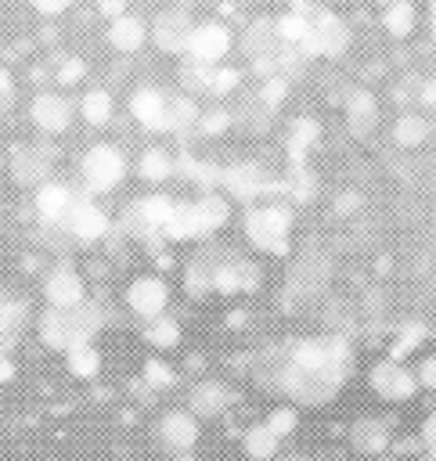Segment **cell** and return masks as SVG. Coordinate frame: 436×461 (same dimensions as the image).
Here are the masks:
<instances>
[{"label": "cell", "instance_id": "obj_7", "mask_svg": "<svg viewBox=\"0 0 436 461\" xmlns=\"http://www.w3.org/2000/svg\"><path fill=\"white\" fill-rule=\"evenodd\" d=\"M187 36H191V14L184 7H166L155 14L151 22V40L159 50L166 54H180L187 47Z\"/></svg>", "mask_w": 436, "mask_h": 461}, {"label": "cell", "instance_id": "obj_23", "mask_svg": "<svg viewBox=\"0 0 436 461\" xmlns=\"http://www.w3.org/2000/svg\"><path fill=\"white\" fill-rule=\"evenodd\" d=\"M382 25L393 32V36H407L414 29V4L411 0H393L386 11H382Z\"/></svg>", "mask_w": 436, "mask_h": 461}, {"label": "cell", "instance_id": "obj_2", "mask_svg": "<svg viewBox=\"0 0 436 461\" xmlns=\"http://www.w3.org/2000/svg\"><path fill=\"white\" fill-rule=\"evenodd\" d=\"M79 173H83V184H86L94 194H104V191H112V187L123 180L126 158H123V151H119L115 144H94V148L83 155Z\"/></svg>", "mask_w": 436, "mask_h": 461}, {"label": "cell", "instance_id": "obj_43", "mask_svg": "<svg viewBox=\"0 0 436 461\" xmlns=\"http://www.w3.org/2000/svg\"><path fill=\"white\" fill-rule=\"evenodd\" d=\"M180 461H191V457H180Z\"/></svg>", "mask_w": 436, "mask_h": 461}, {"label": "cell", "instance_id": "obj_4", "mask_svg": "<svg viewBox=\"0 0 436 461\" xmlns=\"http://www.w3.org/2000/svg\"><path fill=\"white\" fill-rule=\"evenodd\" d=\"M288 223H292V212L288 205H259L249 212L245 220V230L249 238L259 245V249H270V252H281L285 249V238H288Z\"/></svg>", "mask_w": 436, "mask_h": 461}, {"label": "cell", "instance_id": "obj_11", "mask_svg": "<svg viewBox=\"0 0 436 461\" xmlns=\"http://www.w3.org/2000/svg\"><path fill=\"white\" fill-rule=\"evenodd\" d=\"M166 108H169V97L162 90H155V86H141L130 97V115L144 130H166Z\"/></svg>", "mask_w": 436, "mask_h": 461}, {"label": "cell", "instance_id": "obj_13", "mask_svg": "<svg viewBox=\"0 0 436 461\" xmlns=\"http://www.w3.org/2000/svg\"><path fill=\"white\" fill-rule=\"evenodd\" d=\"M126 303H130V310L133 313H141V317H159L162 313V306H166V285L159 281V277H137L130 288H126Z\"/></svg>", "mask_w": 436, "mask_h": 461}, {"label": "cell", "instance_id": "obj_10", "mask_svg": "<svg viewBox=\"0 0 436 461\" xmlns=\"http://www.w3.org/2000/svg\"><path fill=\"white\" fill-rule=\"evenodd\" d=\"M72 198H76V191H72L68 184H61V180H43V184L36 187V212H40V220L50 223V227H61V220H65Z\"/></svg>", "mask_w": 436, "mask_h": 461}, {"label": "cell", "instance_id": "obj_41", "mask_svg": "<svg viewBox=\"0 0 436 461\" xmlns=\"http://www.w3.org/2000/svg\"><path fill=\"white\" fill-rule=\"evenodd\" d=\"M422 432H425V443H429V447L436 450V414H432V418L425 421V429H422Z\"/></svg>", "mask_w": 436, "mask_h": 461}, {"label": "cell", "instance_id": "obj_38", "mask_svg": "<svg viewBox=\"0 0 436 461\" xmlns=\"http://www.w3.org/2000/svg\"><path fill=\"white\" fill-rule=\"evenodd\" d=\"M418 382L429 385V389H436V357H429V360L418 367Z\"/></svg>", "mask_w": 436, "mask_h": 461}, {"label": "cell", "instance_id": "obj_35", "mask_svg": "<svg viewBox=\"0 0 436 461\" xmlns=\"http://www.w3.org/2000/svg\"><path fill=\"white\" fill-rule=\"evenodd\" d=\"M11 101H14V79H11V72L0 65V115L11 112Z\"/></svg>", "mask_w": 436, "mask_h": 461}, {"label": "cell", "instance_id": "obj_33", "mask_svg": "<svg viewBox=\"0 0 436 461\" xmlns=\"http://www.w3.org/2000/svg\"><path fill=\"white\" fill-rule=\"evenodd\" d=\"M238 86V72L234 68H213V79H209V90L213 94H227Z\"/></svg>", "mask_w": 436, "mask_h": 461}, {"label": "cell", "instance_id": "obj_34", "mask_svg": "<svg viewBox=\"0 0 436 461\" xmlns=\"http://www.w3.org/2000/svg\"><path fill=\"white\" fill-rule=\"evenodd\" d=\"M227 122H231V115H227V112H220V108H213V112L198 115L202 133H223V126H227Z\"/></svg>", "mask_w": 436, "mask_h": 461}, {"label": "cell", "instance_id": "obj_15", "mask_svg": "<svg viewBox=\"0 0 436 461\" xmlns=\"http://www.w3.org/2000/svg\"><path fill=\"white\" fill-rule=\"evenodd\" d=\"M25 321H29L25 303H14V299L0 303V353L18 342V335L25 331Z\"/></svg>", "mask_w": 436, "mask_h": 461}, {"label": "cell", "instance_id": "obj_42", "mask_svg": "<svg viewBox=\"0 0 436 461\" xmlns=\"http://www.w3.org/2000/svg\"><path fill=\"white\" fill-rule=\"evenodd\" d=\"M429 11H432V29H436V0L429 4Z\"/></svg>", "mask_w": 436, "mask_h": 461}, {"label": "cell", "instance_id": "obj_3", "mask_svg": "<svg viewBox=\"0 0 436 461\" xmlns=\"http://www.w3.org/2000/svg\"><path fill=\"white\" fill-rule=\"evenodd\" d=\"M306 54H321V58H339L350 47V29L339 14L332 11H310V29L306 40L299 43Z\"/></svg>", "mask_w": 436, "mask_h": 461}, {"label": "cell", "instance_id": "obj_16", "mask_svg": "<svg viewBox=\"0 0 436 461\" xmlns=\"http://www.w3.org/2000/svg\"><path fill=\"white\" fill-rule=\"evenodd\" d=\"M346 112H350V130L360 133V137H364V133L375 126V119H378V104H375V97H371L368 90H353Z\"/></svg>", "mask_w": 436, "mask_h": 461}, {"label": "cell", "instance_id": "obj_1", "mask_svg": "<svg viewBox=\"0 0 436 461\" xmlns=\"http://www.w3.org/2000/svg\"><path fill=\"white\" fill-rule=\"evenodd\" d=\"M101 328L97 306H90L86 299L72 303V306H50L40 317V339L50 349H72L79 342H90V335Z\"/></svg>", "mask_w": 436, "mask_h": 461}, {"label": "cell", "instance_id": "obj_20", "mask_svg": "<svg viewBox=\"0 0 436 461\" xmlns=\"http://www.w3.org/2000/svg\"><path fill=\"white\" fill-rule=\"evenodd\" d=\"M162 436H166V443H173L177 450H187L191 443H195V421H191V414H180V411H173V414H166L162 418Z\"/></svg>", "mask_w": 436, "mask_h": 461}, {"label": "cell", "instance_id": "obj_25", "mask_svg": "<svg viewBox=\"0 0 436 461\" xmlns=\"http://www.w3.org/2000/svg\"><path fill=\"white\" fill-rule=\"evenodd\" d=\"M274 29H277V40L281 43H303L306 40V29H310V11H288Z\"/></svg>", "mask_w": 436, "mask_h": 461}, {"label": "cell", "instance_id": "obj_24", "mask_svg": "<svg viewBox=\"0 0 436 461\" xmlns=\"http://www.w3.org/2000/svg\"><path fill=\"white\" fill-rule=\"evenodd\" d=\"M195 212H198L202 234H205V230H216V227H223V220H227V202H223L220 194H205L202 202H195Z\"/></svg>", "mask_w": 436, "mask_h": 461}, {"label": "cell", "instance_id": "obj_6", "mask_svg": "<svg viewBox=\"0 0 436 461\" xmlns=\"http://www.w3.org/2000/svg\"><path fill=\"white\" fill-rule=\"evenodd\" d=\"M29 115H32L36 130L54 137V133H65L72 126V101L65 94H58V90H40L32 97V104H29Z\"/></svg>", "mask_w": 436, "mask_h": 461}, {"label": "cell", "instance_id": "obj_36", "mask_svg": "<svg viewBox=\"0 0 436 461\" xmlns=\"http://www.w3.org/2000/svg\"><path fill=\"white\" fill-rule=\"evenodd\" d=\"M40 14H47V18H54V14H65L68 7H72V0H29Z\"/></svg>", "mask_w": 436, "mask_h": 461}, {"label": "cell", "instance_id": "obj_12", "mask_svg": "<svg viewBox=\"0 0 436 461\" xmlns=\"http://www.w3.org/2000/svg\"><path fill=\"white\" fill-rule=\"evenodd\" d=\"M144 40H148V25H144V18H137V14H130V11L108 18V43H112L115 50L133 54V50L144 47Z\"/></svg>", "mask_w": 436, "mask_h": 461}, {"label": "cell", "instance_id": "obj_19", "mask_svg": "<svg viewBox=\"0 0 436 461\" xmlns=\"http://www.w3.org/2000/svg\"><path fill=\"white\" fill-rule=\"evenodd\" d=\"M414 375H407V371H400V367H378L375 371V385L389 396V400H404V396H411L414 393Z\"/></svg>", "mask_w": 436, "mask_h": 461}, {"label": "cell", "instance_id": "obj_5", "mask_svg": "<svg viewBox=\"0 0 436 461\" xmlns=\"http://www.w3.org/2000/svg\"><path fill=\"white\" fill-rule=\"evenodd\" d=\"M54 148L50 144H14L11 148V176L25 187H40L50 176Z\"/></svg>", "mask_w": 436, "mask_h": 461}, {"label": "cell", "instance_id": "obj_17", "mask_svg": "<svg viewBox=\"0 0 436 461\" xmlns=\"http://www.w3.org/2000/svg\"><path fill=\"white\" fill-rule=\"evenodd\" d=\"M223 184L238 198H256L259 191H267V180H263V173L256 166H234V169H227L223 173Z\"/></svg>", "mask_w": 436, "mask_h": 461}, {"label": "cell", "instance_id": "obj_28", "mask_svg": "<svg viewBox=\"0 0 436 461\" xmlns=\"http://www.w3.org/2000/svg\"><path fill=\"white\" fill-rule=\"evenodd\" d=\"M274 447H277V436H274L267 425H259V429H252V432L245 436V450H249L256 461H270V457H274Z\"/></svg>", "mask_w": 436, "mask_h": 461}, {"label": "cell", "instance_id": "obj_22", "mask_svg": "<svg viewBox=\"0 0 436 461\" xmlns=\"http://www.w3.org/2000/svg\"><path fill=\"white\" fill-rule=\"evenodd\" d=\"M65 360H68V371L76 378H94L97 367H101V357H97V349L90 342H79V346L65 349Z\"/></svg>", "mask_w": 436, "mask_h": 461}, {"label": "cell", "instance_id": "obj_18", "mask_svg": "<svg viewBox=\"0 0 436 461\" xmlns=\"http://www.w3.org/2000/svg\"><path fill=\"white\" fill-rule=\"evenodd\" d=\"M79 115H83L90 126H104V122L112 119V94L101 90V86L86 90V94L79 97Z\"/></svg>", "mask_w": 436, "mask_h": 461}, {"label": "cell", "instance_id": "obj_31", "mask_svg": "<svg viewBox=\"0 0 436 461\" xmlns=\"http://www.w3.org/2000/svg\"><path fill=\"white\" fill-rule=\"evenodd\" d=\"M86 76V65L79 61V58H61V65H58V83L61 86H72V83H79Z\"/></svg>", "mask_w": 436, "mask_h": 461}, {"label": "cell", "instance_id": "obj_21", "mask_svg": "<svg viewBox=\"0 0 436 461\" xmlns=\"http://www.w3.org/2000/svg\"><path fill=\"white\" fill-rule=\"evenodd\" d=\"M198 108L191 97H169V108H166V130L173 133H187L195 122H198Z\"/></svg>", "mask_w": 436, "mask_h": 461}, {"label": "cell", "instance_id": "obj_8", "mask_svg": "<svg viewBox=\"0 0 436 461\" xmlns=\"http://www.w3.org/2000/svg\"><path fill=\"white\" fill-rule=\"evenodd\" d=\"M61 230H68L76 241H97L108 230V216L90 198L76 194L72 205H68V212H65V220H61Z\"/></svg>", "mask_w": 436, "mask_h": 461}, {"label": "cell", "instance_id": "obj_9", "mask_svg": "<svg viewBox=\"0 0 436 461\" xmlns=\"http://www.w3.org/2000/svg\"><path fill=\"white\" fill-rule=\"evenodd\" d=\"M195 61H205V65H216L227 50H231V32L220 25V22H202V25H191V36H187V47H184Z\"/></svg>", "mask_w": 436, "mask_h": 461}, {"label": "cell", "instance_id": "obj_26", "mask_svg": "<svg viewBox=\"0 0 436 461\" xmlns=\"http://www.w3.org/2000/svg\"><path fill=\"white\" fill-rule=\"evenodd\" d=\"M169 173H173V158L162 148H148L141 155V176L144 180H166Z\"/></svg>", "mask_w": 436, "mask_h": 461}, {"label": "cell", "instance_id": "obj_32", "mask_svg": "<svg viewBox=\"0 0 436 461\" xmlns=\"http://www.w3.org/2000/svg\"><path fill=\"white\" fill-rule=\"evenodd\" d=\"M295 425V411H288V407H281V411H274L270 418H267V429L281 439V436H288V429Z\"/></svg>", "mask_w": 436, "mask_h": 461}, {"label": "cell", "instance_id": "obj_29", "mask_svg": "<svg viewBox=\"0 0 436 461\" xmlns=\"http://www.w3.org/2000/svg\"><path fill=\"white\" fill-rule=\"evenodd\" d=\"M191 403H195V411H202V414H216V411L223 407V389H220L216 382H202V385L191 393Z\"/></svg>", "mask_w": 436, "mask_h": 461}, {"label": "cell", "instance_id": "obj_14", "mask_svg": "<svg viewBox=\"0 0 436 461\" xmlns=\"http://www.w3.org/2000/svg\"><path fill=\"white\" fill-rule=\"evenodd\" d=\"M43 295L50 306H72L83 299V277L72 270V267H58L47 274L43 281Z\"/></svg>", "mask_w": 436, "mask_h": 461}, {"label": "cell", "instance_id": "obj_39", "mask_svg": "<svg viewBox=\"0 0 436 461\" xmlns=\"http://www.w3.org/2000/svg\"><path fill=\"white\" fill-rule=\"evenodd\" d=\"M148 382H155V385H169L173 378H169V367H162V364H148Z\"/></svg>", "mask_w": 436, "mask_h": 461}, {"label": "cell", "instance_id": "obj_27", "mask_svg": "<svg viewBox=\"0 0 436 461\" xmlns=\"http://www.w3.org/2000/svg\"><path fill=\"white\" fill-rule=\"evenodd\" d=\"M425 133H429V122H425L422 115H404V119L396 122V130H393L396 144H404V148L422 144V140H425Z\"/></svg>", "mask_w": 436, "mask_h": 461}, {"label": "cell", "instance_id": "obj_40", "mask_svg": "<svg viewBox=\"0 0 436 461\" xmlns=\"http://www.w3.org/2000/svg\"><path fill=\"white\" fill-rule=\"evenodd\" d=\"M422 101H425V104H432V108H436V72H432V76H429V83H425V86H422Z\"/></svg>", "mask_w": 436, "mask_h": 461}, {"label": "cell", "instance_id": "obj_37", "mask_svg": "<svg viewBox=\"0 0 436 461\" xmlns=\"http://www.w3.org/2000/svg\"><path fill=\"white\" fill-rule=\"evenodd\" d=\"M126 4H130V0H94L97 14H104V18H115V14H123V11H126Z\"/></svg>", "mask_w": 436, "mask_h": 461}, {"label": "cell", "instance_id": "obj_30", "mask_svg": "<svg viewBox=\"0 0 436 461\" xmlns=\"http://www.w3.org/2000/svg\"><path fill=\"white\" fill-rule=\"evenodd\" d=\"M177 335H180V331H177V324H173L169 317H162V313L151 317V324H148V342H151V346L169 349V346L177 342Z\"/></svg>", "mask_w": 436, "mask_h": 461}]
</instances>
